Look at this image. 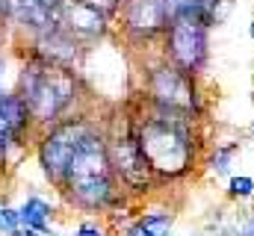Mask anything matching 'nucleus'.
<instances>
[{
  "label": "nucleus",
  "instance_id": "f257e3e1",
  "mask_svg": "<svg viewBox=\"0 0 254 236\" xmlns=\"http://www.w3.org/2000/svg\"><path fill=\"white\" fill-rule=\"evenodd\" d=\"M136 133L157 183H172L195 172L204 151L198 136V118L142 107L136 113Z\"/></svg>",
  "mask_w": 254,
  "mask_h": 236
},
{
  "label": "nucleus",
  "instance_id": "f03ea898",
  "mask_svg": "<svg viewBox=\"0 0 254 236\" xmlns=\"http://www.w3.org/2000/svg\"><path fill=\"white\" fill-rule=\"evenodd\" d=\"M63 198L83 213H107L119 204V177L113 172L107 151V130L98 124L89 130L83 145L77 148L63 183Z\"/></svg>",
  "mask_w": 254,
  "mask_h": 236
},
{
  "label": "nucleus",
  "instance_id": "7ed1b4c3",
  "mask_svg": "<svg viewBox=\"0 0 254 236\" xmlns=\"http://www.w3.org/2000/svg\"><path fill=\"white\" fill-rule=\"evenodd\" d=\"M18 95L30 107L33 124L54 127L65 121L80 98V77L71 68H60L42 59H30L18 77Z\"/></svg>",
  "mask_w": 254,
  "mask_h": 236
},
{
  "label": "nucleus",
  "instance_id": "20e7f679",
  "mask_svg": "<svg viewBox=\"0 0 254 236\" xmlns=\"http://www.w3.org/2000/svg\"><path fill=\"white\" fill-rule=\"evenodd\" d=\"M142 92H145V107L151 110H163V113L187 118H201L204 113V92H201L198 77L184 74L166 59H157L154 65L145 68Z\"/></svg>",
  "mask_w": 254,
  "mask_h": 236
},
{
  "label": "nucleus",
  "instance_id": "39448f33",
  "mask_svg": "<svg viewBox=\"0 0 254 236\" xmlns=\"http://www.w3.org/2000/svg\"><path fill=\"white\" fill-rule=\"evenodd\" d=\"M107 151H110L113 172L119 177V186H125L130 195H145L154 186H160L151 166H148V160H145L142 145H139L136 116L125 118V121H119L116 127L107 130Z\"/></svg>",
  "mask_w": 254,
  "mask_h": 236
},
{
  "label": "nucleus",
  "instance_id": "423d86ee",
  "mask_svg": "<svg viewBox=\"0 0 254 236\" xmlns=\"http://www.w3.org/2000/svg\"><path fill=\"white\" fill-rule=\"evenodd\" d=\"M160 59L181 68L184 74L201 77L210 62V27L201 18H175L169 21L160 39Z\"/></svg>",
  "mask_w": 254,
  "mask_h": 236
},
{
  "label": "nucleus",
  "instance_id": "0eeeda50",
  "mask_svg": "<svg viewBox=\"0 0 254 236\" xmlns=\"http://www.w3.org/2000/svg\"><path fill=\"white\" fill-rule=\"evenodd\" d=\"M92 127H95L92 118L77 116V118H65V121L45 130V136L39 142V166H42L45 177L57 189L63 183V177L68 172V166H71V160H74V154H77V148L83 145V139L89 136Z\"/></svg>",
  "mask_w": 254,
  "mask_h": 236
},
{
  "label": "nucleus",
  "instance_id": "6e6552de",
  "mask_svg": "<svg viewBox=\"0 0 254 236\" xmlns=\"http://www.w3.org/2000/svg\"><path fill=\"white\" fill-rule=\"evenodd\" d=\"M122 27L125 33L139 42H160L166 27H169V15H166V3L163 0H125L122 6Z\"/></svg>",
  "mask_w": 254,
  "mask_h": 236
},
{
  "label": "nucleus",
  "instance_id": "1a4fd4ad",
  "mask_svg": "<svg viewBox=\"0 0 254 236\" xmlns=\"http://www.w3.org/2000/svg\"><path fill=\"white\" fill-rule=\"evenodd\" d=\"M60 27H63L65 33H71V36L86 48L89 42H98V39L107 36L110 18H107L104 12H98V9L80 3V0H65L63 9H60Z\"/></svg>",
  "mask_w": 254,
  "mask_h": 236
},
{
  "label": "nucleus",
  "instance_id": "9d476101",
  "mask_svg": "<svg viewBox=\"0 0 254 236\" xmlns=\"http://www.w3.org/2000/svg\"><path fill=\"white\" fill-rule=\"evenodd\" d=\"M83 54H86V48L71 33H65L60 24H54L51 30H45V33L36 36V54L33 57L42 59V62H51V65L77 71L80 62H83Z\"/></svg>",
  "mask_w": 254,
  "mask_h": 236
},
{
  "label": "nucleus",
  "instance_id": "9b49d317",
  "mask_svg": "<svg viewBox=\"0 0 254 236\" xmlns=\"http://www.w3.org/2000/svg\"><path fill=\"white\" fill-rule=\"evenodd\" d=\"M33 124L30 116V107L24 104V98L15 92V95H0V160H6L9 148L18 145L27 130Z\"/></svg>",
  "mask_w": 254,
  "mask_h": 236
},
{
  "label": "nucleus",
  "instance_id": "f8f14e48",
  "mask_svg": "<svg viewBox=\"0 0 254 236\" xmlns=\"http://www.w3.org/2000/svg\"><path fill=\"white\" fill-rule=\"evenodd\" d=\"M243 151V142L240 139H228V142H216L207 157H204V166L213 177H231L234 175V160L240 157Z\"/></svg>",
  "mask_w": 254,
  "mask_h": 236
},
{
  "label": "nucleus",
  "instance_id": "ddd939ff",
  "mask_svg": "<svg viewBox=\"0 0 254 236\" xmlns=\"http://www.w3.org/2000/svg\"><path fill=\"white\" fill-rule=\"evenodd\" d=\"M18 219H21L24 228H33V231H39V234L48 236V231H51V219H54V207H51L45 198L30 195V198L18 207Z\"/></svg>",
  "mask_w": 254,
  "mask_h": 236
},
{
  "label": "nucleus",
  "instance_id": "4468645a",
  "mask_svg": "<svg viewBox=\"0 0 254 236\" xmlns=\"http://www.w3.org/2000/svg\"><path fill=\"white\" fill-rule=\"evenodd\" d=\"M148 236H172V228H175V213L169 210H145L133 219Z\"/></svg>",
  "mask_w": 254,
  "mask_h": 236
},
{
  "label": "nucleus",
  "instance_id": "2eb2a0df",
  "mask_svg": "<svg viewBox=\"0 0 254 236\" xmlns=\"http://www.w3.org/2000/svg\"><path fill=\"white\" fill-rule=\"evenodd\" d=\"M163 3H166L169 21H175V18H201V21H204L210 0H163ZM204 24H207V21H204Z\"/></svg>",
  "mask_w": 254,
  "mask_h": 236
},
{
  "label": "nucleus",
  "instance_id": "dca6fc26",
  "mask_svg": "<svg viewBox=\"0 0 254 236\" xmlns=\"http://www.w3.org/2000/svg\"><path fill=\"white\" fill-rule=\"evenodd\" d=\"M225 195L228 201H252L254 198V177L252 175H231L225 183Z\"/></svg>",
  "mask_w": 254,
  "mask_h": 236
},
{
  "label": "nucleus",
  "instance_id": "f3484780",
  "mask_svg": "<svg viewBox=\"0 0 254 236\" xmlns=\"http://www.w3.org/2000/svg\"><path fill=\"white\" fill-rule=\"evenodd\" d=\"M68 236H110V231L101 225V222H95V219H86V222H80L74 231Z\"/></svg>",
  "mask_w": 254,
  "mask_h": 236
},
{
  "label": "nucleus",
  "instance_id": "a211bd4d",
  "mask_svg": "<svg viewBox=\"0 0 254 236\" xmlns=\"http://www.w3.org/2000/svg\"><path fill=\"white\" fill-rule=\"evenodd\" d=\"M80 3H86V6H92V9H98V12H104L107 18H113V15L122 12V6H125V0H80Z\"/></svg>",
  "mask_w": 254,
  "mask_h": 236
},
{
  "label": "nucleus",
  "instance_id": "6ab92c4d",
  "mask_svg": "<svg viewBox=\"0 0 254 236\" xmlns=\"http://www.w3.org/2000/svg\"><path fill=\"white\" fill-rule=\"evenodd\" d=\"M231 236H254V213H249V216L234 228V234Z\"/></svg>",
  "mask_w": 254,
  "mask_h": 236
},
{
  "label": "nucleus",
  "instance_id": "aec40b11",
  "mask_svg": "<svg viewBox=\"0 0 254 236\" xmlns=\"http://www.w3.org/2000/svg\"><path fill=\"white\" fill-rule=\"evenodd\" d=\"M12 236H45V234H39V231H33V228H24V225H21Z\"/></svg>",
  "mask_w": 254,
  "mask_h": 236
},
{
  "label": "nucleus",
  "instance_id": "412c9836",
  "mask_svg": "<svg viewBox=\"0 0 254 236\" xmlns=\"http://www.w3.org/2000/svg\"><path fill=\"white\" fill-rule=\"evenodd\" d=\"M249 130H252V139H254V92H252V127Z\"/></svg>",
  "mask_w": 254,
  "mask_h": 236
},
{
  "label": "nucleus",
  "instance_id": "4be33fe9",
  "mask_svg": "<svg viewBox=\"0 0 254 236\" xmlns=\"http://www.w3.org/2000/svg\"><path fill=\"white\" fill-rule=\"evenodd\" d=\"M0 12H3V15H9V0H0Z\"/></svg>",
  "mask_w": 254,
  "mask_h": 236
},
{
  "label": "nucleus",
  "instance_id": "5701e85b",
  "mask_svg": "<svg viewBox=\"0 0 254 236\" xmlns=\"http://www.w3.org/2000/svg\"><path fill=\"white\" fill-rule=\"evenodd\" d=\"M249 36H252V42H254V18H252V24H249Z\"/></svg>",
  "mask_w": 254,
  "mask_h": 236
}]
</instances>
